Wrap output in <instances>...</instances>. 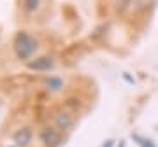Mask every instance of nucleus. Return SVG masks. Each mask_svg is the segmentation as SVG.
I'll list each match as a JSON object with an SVG mask.
<instances>
[{
    "instance_id": "nucleus-1",
    "label": "nucleus",
    "mask_w": 158,
    "mask_h": 147,
    "mask_svg": "<svg viewBox=\"0 0 158 147\" xmlns=\"http://www.w3.org/2000/svg\"><path fill=\"white\" fill-rule=\"evenodd\" d=\"M37 47H39L37 39L34 35H30L28 32H18L16 37H14V42H12L14 54H16L18 60H23V62L32 60V56L37 51Z\"/></svg>"
},
{
    "instance_id": "nucleus-2",
    "label": "nucleus",
    "mask_w": 158,
    "mask_h": 147,
    "mask_svg": "<svg viewBox=\"0 0 158 147\" xmlns=\"http://www.w3.org/2000/svg\"><path fill=\"white\" fill-rule=\"evenodd\" d=\"M39 138L46 147H60L62 145V133H60L58 128H53V126H44L39 133Z\"/></svg>"
},
{
    "instance_id": "nucleus-3",
    "label": "nucleus",
    "mask_w": 158,
    "mask_h": 147,
    "mask_svg": "<svg viewBox=\"0 0 158 147\" xmlns=\"http://www.w3.org/2000/svg\"><path fill=\"white\" fill-rule=\"evenodd\" d=\"M53 123H55V128H58L60 131H67L74 126V116L63 109H58L53 112Z\"/></svg>"
},
{
    "instance_id": "nucleus-4",
    "label": "nucleus",
    "mask_w": 158,
    "mask_h": 147,
    "mask_svg": "<svg viewBox=\"0 0 158 147\" xmlns=\"http://www.w3.org/2000/svg\"><path fill=\"white\" fill-rule=\"evenodd\" d=\"M55 67V60L51 56H37L28 60V68L35 72H48Z\"/></svg>"
},
{
    "instance_id": "nucleus-5",
    "label": "nucleus",
    "mask_w": 158,
    "mask_h": 147,
    "mask_svg": "<svg viewBox=\"0 0 158 147\" xmlns=\"http://www.w3.org/2000/svg\"><path fill=\"white\" fill-rule=\"evenodd\" d=\"M32 137H34L32 130L28 126H23V128H19V130H16L12 133V142L16 144V147H27V145H30Z\"/></svg>"
},
{
    "instance_id": "nucleus-6",
    "label": "nucleus",
    "mask_w": 158,
    "mask_h": 147,
    "mask_svg": "<svg viewBox=\"0 0 158 147\" xmlns=\"http://www.w3.org/2000/svg\"><path fill=\"white\" fill-rule=\"evenodd\" d=\"M141 4V0H116V11L118 14H130L135 11V7Z\"/></svg>"
},
{
    "instance_id": "nucleus-7",
    "label": "nucleus",
    "mask_w": 158,
    "mask_h": 147,
    "mask_svg": "<svg viewBox=\"0 0 158 147\" xmlns=\"http://www.w3.org/2000/svg\"><path fill=\"white\" fill-rule=\"evenodd\" d=\"M44 86H46V89L51 91V93H58V91L63 88V79L58 77V75H49V77L44 81Z\"/></svg>"
},
{
    "instance_id": "nucleus-8",
    "label": "nucleus",
    "mask_w": 158,
    "mask_h": 147,
    "mask_svg": "<svg viewBox=\"0 0 158 147\" xmlns=\"http://www.w3.org/2000/svg\"><path fill=\"white\" fill-rule=\"evenodd\" d=\"M21 7L27 14H34L40 7V0H21Z\"/></svg>"
},
{
    "instance_id": "nucleus-9",
    "label": "nucleus",
    "mask_w": 158,
    "mask_h": 147,
    "mask_svg": "<svg viewBox=\"0 0 158 147\" xmlns=\"http://www.w3.org/2000/svg\"><path fill=\"white\" fill-rule=\"evenodd\" d=\"M132 138H134L135 142H139V147H156L153 140H148V138L137 135V133H132Z\"/></svg>"
},
{
    "instance_id": "nucleus-10",
    "label": "nucleus",
    "mask_w": 158,
    "mask_h": 147,
    "mask_svg": "<svg viewBox=\"0 0 158 147\" xmlns=\"http://www.w3.org/2000/svg\"><path fill=\"white\" fill-rule=\"evenodd\" d=\"M100 147H116V142H114L113 138H109V140L102 142V145H100Z\"/></svg>"
},
{
    "instance_id": "nucleus-11",
    "label": "nucleus",
    "mask_w": 158,
    "mask_h": 147,
    "mask_svg": "<svg viewBox=\"0 0 158 147\" xmlns=\"http://www.w3.org/2000/svg\"><path fill=\"white\" fill-rule=\"evenodd\" d=\"M123 79L127 81V82H130V84H135V79H132V77H130V75H128L127 72L123 74Z\"/></svg>"
},
{
    "instance_id": "nucleus-12",
    "label": "nucleus",
    "mask_w": 158,
    "mask_h": 147,
    "mask_svg": "<svg viewBox=\"0 0 158 147\" xmlns=\"http://www.w3.org/2000/svg\"><path fill=\"white\" fill-rule=\"evenodd\" d=\"M116 147H127V140H119L118 144H116Z\"/></svg>"
},
{
    "instance_id": "nucleus-13",
    "label": "nucleus",
    "mask_w": 158,
    "mask_h": 147,
    "mask_svg": "<svg viewBox=\"0 0 158 147\" xmlns=\"http://www.w3.org/2000/svg\"><path fill=\"white\" fill-rule=\"evenodd\" d=\"M9 147H12V145H9Z\"/></svg>"
}]
</instances>
